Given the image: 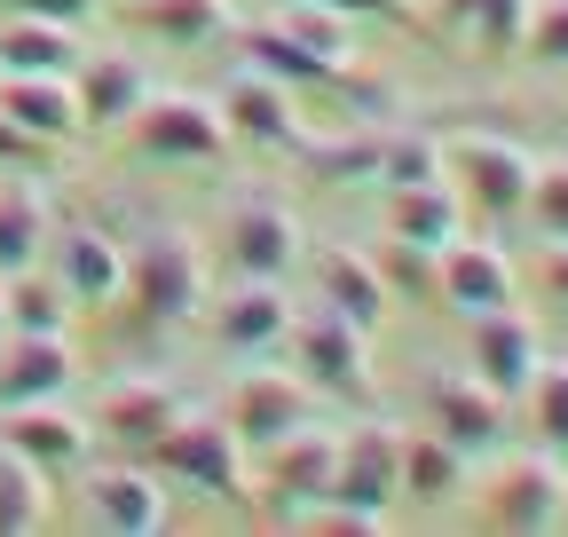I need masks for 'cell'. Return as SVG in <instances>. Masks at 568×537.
<instances>
[{
	"mask_svg": "<svg viewBox=\"0 0 568 537\" xmlns=\"http://www.w3.org/2000/svg\"><path fill=\"white\" fill-rule=\"evenodd\" d=\"M151 466H159L166 490H190V498H213V506H245L253 498V450L237 443V427L222 412H182L151 443Z\"/></svg>",
	"mask_w": 568,
	"mask_h": 537,
	"instance_id": "1",
	"label": "cell"
},
{
	"mask_svg": "<svg viewBox=\"0 0 568 537\" xmlns=\"http://www.w3.org/2000/svg\"><path fill=\"white\" fill-rule=\"evenodd\" d=\"M119 293L134 301L142 324H159V332H166V324H190V316L205 308V261H197V245H190L182 230H151V237L126 245Z\"/></svg>",
	"mask_w": 568,
	"mask_h": 537,
	"instance_id": "2",
	"label": "cell"
},
{
	"mask_svg": "<svg viewBox=\"0 0 568 537\" xmlns=\"http://www.w3.org/2000/svg\"><path fill=\"white\" fill-rule=\"evenodd\" d=\"M443 174H450V190H458L466 214H481V222H521L537 159H529L521 143H506V134L466 126V134H450V143H443Z\"/></svg>",
	"mask_w": 568,
	"mask_h": 537,
	"instance_id": "3",
	"label": "cell"
},
{
	"mask_svg": "<svg viewBox=\"0 0 568 537\" xmlns=\"http://www.w3.org/2000/svg\"><path fill=\"white\" fill-rule=\"evenodd\" d=\"M126 143L159 166H205L230 151V126H222V103L213 95H190V88H151L126 119Z\"/></svg>",
	"mask_w": 568,
	"mask_h": 537,
	"instance_id": "4",
	"label": "cell"
},
{
	"mask_svg": "<svg viewBox=\"0 0 568 537\" xmlns=\"http://www.w3.org/2000/svg\"><path fill=\"white\" fill-rule=\"evenodd\" d=\"M332 450H339V427H324V419H308L301 435H284V443H268V450H253L261 458V514L268 521H284V529H301L308 521V506L332 490Z\"/></svg>",
	"mask_w": 568,
	"mask_h": 537,
	"instance_id": "5",
	"label": "cell"
},
{
	"mask_svg": "<svg viewBox=\"0 0 568 537\" xmlns=\"http://www.w3.org/2000/svg\"><path fill=\"white\" fill-rule=\"evenodd\" d=\"M560 483H568V466L560 450H514V458H497L489 466V483L474 498V521L481 529H560Z\"/></svg>",
	"mask_w": 568,
	"mask_h": 537,
	"instance_id": "6",
	"label": "cell"
},
{
	"mask_svg": "<svg viewBox=\"0 0 568 537\" xmlns=\"http://www.w3.org/2000/svg\"><path fill=\"white\" fill-rule=\"evenodd\" d=\"M284 348H293V372L316 387V395H364L372 379V332L347 324L339 308H293V332H284Z\"/></svg>",
	"mask_w": 568,
	"mask_h": 537,
	"instance_id": "7",
	"label": "cell"
},
{
	"mask_svg": "<svg viewBox=\"0 0 568 537\" xmlns=\"http://www.w3.org/2000/svg\"><path fill=\"white\" fill-rule=\"evenodd\" d=\"M0 450H17L40 483H63V475H80V466H88L95 427L71 412L63 395H40V403H0Z\"/></svg>",
	"mask_w": 568,
	"mask_h": 537,
	"instance_id": "8",
	"label": "cell"
},
{
	"mask_svg": "<svg viewBox=\"0 0 568 537\" xmlns=\"http://www.w3.org/2000/svg\"><path fill=\"white\" fill-rule=\"evenodd\" d=\"M316 403H324V395H316L293 364H253V372H237L222 419L237 427L245 450H268V443H284V435H301V427L316 419Z\"/></svg>",
	"mask_w": 568,
	"mask_h": 537,
	"instance_id": "9",
	"label": "cell"
},
{
	"mask_svg": "<svg viewBox=\"0 0 568 537\" xmlns=\"http://www.w3.org/2000/svg\"><path fill=\"white\" fill-rule=\"evenodd\" d=\"M80 498H88V521L111 529V537H159L174 521V498H166V483H159L151 458L80 466Z\"/></svg>",
	"mask_w": 568,
	"mask_h": 537,
	"instance_id": "10",
	"label": "cell"
},
{
	"mask_svg": "<svg viewBox=\"0 0 568 537\" xmlns=\"http://www.w3.org/2000/svg\"><path fill=\"white\" fill-rule=\"evenodd\" d=\"M339 506H364V514H387L403 498V427L387 419H355L332 450V490Z\"/></svg>",
	"mask_w": 568,
	"mask_h": 537,
	"instance_id": "11",
	"label": "cell"
},
{
	"mask_svg": "<svg viewBox=\"0 0 568 537\" xmlns=\"http://www.w3.org/2000/svg\"><path fill=\"white\" fill-rule=\"evenodd\" d=\"M222 253H230L237 277H293L301 268V214L268 190H245L222 222Z\"/></svg>",
	"mask_w": 568,
	"mask_h": 537,
	"instance_id": "12",
	"label": "cell"
},
{
	"mask_svg": "<svg viewBox=\"0 0 568 537\" xmlns=\"http://www.w3.org/2000/svg\"><path fill=\"white\" fill-rule=\"evenodd\" d=\"M197 316L213 324V341H222L230 356H268V348H284V332H293L284 277H237L230 293H205Z\"/></svg>",
	"mask_w": 568,
	"mask_h": 537,
	"instance_id": "13",
	"label": "cell"
},
{
	"mask_svg": "<svg viewBox=\"0 0 568 537\" xmlns=\"http://www.w3.org/2000/svg\"><path fill=\"white\" fill-rule=\"evenodd\" d=\"M182 412H190V403H182V387H174V379L134 372V379H111V387L95 395L88 427H95V435H111L126 458H151V443H159V435H166Z\"/></svg>",
	"mask_w": 568,
	"mask_h": 537,
	"instance_id": "14",
	"label": "cell"
},
{
	"mask_svg": "<svg viewBox=\"0 0 568 537\" xmlns=\"http://www.w3.org/2000/svg\"><path fill=\"white\" fill-rule=\"evenodd\" d=\"M435 301H450L458 316H481V308H506L521 301V268L506 261V245H489V237H450L435 245Z\"/></svg>",
	"mask_w": 568,
	"mask_h": 537,
	"instance_id": "15",
	"label": "cell"
},
{
	"mask_svg": "<svg viewBox=\"0 0 568 537\" xmlns=\"http://www.w3.org/2000/svg\"><path fill=\"white\" fill-rule=\"evenodd\" d=\"M537 364H545V341H537V316H529L521 301L474 316V379H481V387H497V395L514 403Z\"/></svg>",
	"mask_w": 568,
	"mask_h": 537,
	"instance_id": "16",
	"label": "cell"
},
{
	"mask_svg": "<svg viewBox=\"0 0 568 537\" xmlns=\"http://www.w3.org/2000/svg\"><path fill=\"white\" fill-rule=\"evenodd\" d=\"M222 103V126H230V143H261V151H293L301 143V111H293V88L268 80L261 63H245V72L213 95Z\"/></svg>",
	"mask_w": 568,
	"mask_h": 537,
	"instance_id": "17",
	"label": "cell"
},
{
	"mask_svg": "<svg viewBox=\"0 0 568 537\" xmlns=\"http://www.w3.org/2000/svg\"><path fill=\"white\" fill-rule=\"evenodd\" d=\"M426 412H435V435H443L450 450H466V458H481V450L506 443V395L481 387L474 372L435 379V387H426Z\"/></svg>",
	"mask_w": 568,
	"mask_h": 537,
	"instance_id": "18",
	"label": "cell"
},
{
	"mask_svg": "<svg viewBox=\"0 0 568 537\" xmlns=\"http://www.w3.org/2000/svg\"><path fill=\"white\" fill-rule=\"evenodd\" d=\"M0 403H40V395H63L71 372H80V348L71 332H0Z\"/></svg>",
	"mask_w": 568,
	"mask_h": 537,
	"instance_id": "19",
	"label": "cell"
},
{
	"mask_svg": "<svg viewBox=\"0 0 568 537\" xmlns=\"http://www.w3.org/2000/svg\"><path fill=\"white\" fill-rule=\"evenodd\" d=\"M316 301L339 308L347 324L379 332L395 293H387V277H379V261H372V253H355V245H316Z\"/></svg>",
	"mask_w": 568,
	"mask_h": 537,
	"instance_id": "20",
	"label": "cell"
},
{
	"mask_svg": "<svg viewBox=\"0 0 568 537\" xmlns=\"http://www.w3.org/2000/svg\"><path fill=\"white\" fill-rule=\"evenodd\" d=\"M0 111H9L24 134H40V143H71L80 126V95H71V72H0Z\"/></svg>",
	"mask_w": 568,
	"mask_h": 537,
	"instance_id": "21",
	"label": "cell"
},
{
	"mask_svg": "<svg viewBox=\"0 0 568 537\" xmlns=\"http://www.w3.org/2000/svg\"><path fill=\"white\" fill-rule=\"evenodd\" d=\"M119 277H126V245L119 237H103V230H63L55 237V285H63L71 308H111Z\"/></svg>",
	"mask_w": 568,
	"mask_h": 537,
	"instance_id": "22",
	"label": "cell"
},
{
	"mask_svg": "<svg viewBox=\"0 0 568 537\" xmlns=\"http://www.w3.org/2000/svg\"><path fill=\"white\" fill-rule=\"evenodd\" d=\"M71 95H80V126H126L134 103L151 95V72H142L134 55H80L71 63Z\"/></svg>",
	"mask_w": 568,
	"mask_h": 537,
	"instance_id": "23",
	"label": "cell"
},
{
	"mask_svg": "<svg viewBox=\"0 0 568 537\" xmlns=\"http://www.w3.org/2000/svg\"><path fill=\"white\" fill-rule=\"evenodd\" d=\"M466 230V206H458V190H450V174H435V182H387V237H403V245H450Z\"/></svg>",
	"mask_w": 568,
	"mask_h": 537,
	"instance_id": "24",
	"label": "cell"
},
{
	"mask_svg": "<svg viewBox=\"0 0 568 537\" xmlns=\"http://www.w3.org/2000/svg\"><path fill=\"white\" fill-rule=\"evenodd\" d=\"M80 55H88L80 24H55V17H32V9L0 17V72H71Z\"/></svg>",
	"mask_w": 568,
	"mask_h": 537,
	"instance_id": "25",
	"label": "cell"
},
{
	"mask_svg": "<svg viewBox=\"0 0 568 537\" xmlns=\"http://www.w3.org/2000/svg\"><path fill=\"white\" fill-rule=\"evenodd\" d=\"M245 48H253L261 72H268V80H284V88H339V80H347V55L293 40L276 17H268V24H245Z\"/></svg>",
	"mask_w": 568,
	"mask_h": 537,
	"instance_id": "26",
	"label": "cell"
},
{
	"mask_svg": "<svg viewBox=\"0 0 568 537\" xmlns=\"http://www.w3.org/2000/svg\"><path fill=\"white\" fill-rule=\"evenodd\" d=\"M126 17L151 32V40H166V48H205V40L237 32V9H230V0H134Z\"/></svg>",
	"mask_w": 568,
	"mask_h": 537,
	"instance_id": "27",
	"label": "cell"
},
{
	"mask_svg": "<svg viewBox=\"0 0 568 537\" xmlns=\"http://www.w3.org/2000/svg\"><path fill=\"white\" fill-rule=\"evenodd\" d=\"M48 237V190L32 174H0V277L9 268H32Z\"/></svg>",
	"mask_w": 568,
	"mask_h": 537,
	"instance_id": "28",
	"label": "cell"
},
{
	"mask_svg": "<svg viewBox=\"0 0 568 537\" xmlns=\"http://www.w3.org/2000/svg\"><path fill=\"white\" fill-rule=\"evenodd\" d=\"M458 490H466V450H450L435 427H426V435L403 427V498L443 506V498H458Z\"/></svg>",
	"mask_w": 568,
	"mask_h": 537,
	"instance_id": "29",
	"label": "cell"
},
{
	"mask_svg": "<svg viewBox=\"0 0 568 537\" xmlns=\"http://www.w3.org/2000/svg\"><path fill=\"white\" fill-rule=\"evenodd\" d=\"M0 308H9V332H71V301L40 268H9L0 277Z\"/></svg>",
	"mask_w": 568,
	"mask_h": 537,
	"instance_id": "30",
	"label": "cell"
},
{
	"mask_svg": "<svg viewBox=\"0 0 568 537\" xmlns=\"http://www.w3.org/2000/svg\"><path fill=\"white\" fill-rule=\"evenodd\" d=\"M301 166L316 174V182H372V166H379V134L364 126V134H301Z\"/></svg>",
	"mask_w": 568,
	"mask_h": 537,
	"instance_id": "31",
	"label": "cell"
},
{
	"mask_svg": "<svg viewBox=\"0 0 568 537\" xmlns=\"http://www.w3.org/2000/svg\"><path fill=\"white\" fill-rule=\"evenodd\" d=\"M443 174V134H426V126H387L379 134V166H372V182L387 190V182H435Z\"/></svg>",
	"mask_w": 568,
	"mask_h": 537,
	"instance_id": "32",
	"label": "cell"
},
{
	"mask_svg": "<svg viewBox=\"0 0 568 537\" xmlns=\"http://www.w3.org/2000/svg\"><path fill=\"white\" fill-rule=\"evenodd\" d=\"M48 521V483L17 450H0V537H32Z\"/></svg>",
	"mask_w": 568,
	"mask_h": 537,
	"instance_id": "33",
	"label": "cell"
},
{
	"mask_svg": "<svg viewBox=\"0 0 568 537\" xmlns=\"http://www.w3.org/2000/svg\"><path fill=\"white\" fill-rule=\"evenodd\" d=\"M521 395H529V427H537V443H545V450H568V364H537Z\"/></svg>",
	"mask_w": 568,
	"mask_h": 537,
	"instance_id": "34",
	"label": "cell"
},
{
	"mask_svg": "<svg viewBox=\"0 0 568 537\" xmlns=\"http://www.w3.org/2000/svg\"><path fill=\"white\" fill-rule=\"evenodd\" d=\"M521 24H529V0H466V40L481 55H514L521 48Z\"/></svg>",
	"mask_w": 568,
	"mask_h": 537,
	"instance_id": "35",
	"label": "cell"
},
{
	"mask_svg": "<svg viewBox=\"0 0 568 537\" xmlns=\"http://www.w3.org/2000/svg\"><path fill=\"white\" fill-rule=\"evenodd\" d=\"M521 55H529V63H545V72H568V0H529Z\"/></svg>",
	"mask_w": 568,
	"mask_h": 537,
	"instance_id": "36",
	"label": "cell"
},
{
	"mask_svg": "<svg viewBox=\"0 0 568 537\" xmlns=\"http://www.w3.org/2000/svg\"><path fill=\"white\" fill-rule=\"evenodd\" d=\"M545 237H568V159H537L529 174V206H521Z\"/></svg>",
	"mask_w": 568,
	"mask_h": 537,
	"instance_id": "37",
	"label": "cell"
},
{
	"mask_svg": "<svg viewBox=\"0 0 568 537\" xmlns=\"http://www.w3.org/2000/svg\"><path fill=\"white\" fill-rule=\"evenodd\" d=\"M372 261H379L387 293H410V301H426V293H435V253H426V245H403V237H387Z\"/></svg>",
	"mask_w": 568,
	"mask_h": 537,
	"instance_id": "38",
	"label": "cell"
},
{
	"mask_svg": "<svg viewBox=\"0 0 568 537\" xmlns=\"http://www.w3.org/2000/svg\"><path fill=\"white\" fill-rule=\"evenodd\" d=\"M48 151H55V143H40V134H24V126H17L9 111H0V166H9V174H32V166H40Z\"/></svg>",
	"mask_w": 568,
	"mask_h": 537,
	"instance_id": "39",
	"label": "cell"
},
{
	"mask_svg": "<svg viewBox=\"0 0 568 537\" xmlns=\"http://www.w3.org/2000/svg\"><path fill=\"white\" fill-rule=\"evenodd\" d=\"M9 9H32V17H55V24H88L103 0H9Z\"/></svg>",
	"mask_w": 568,
	"mask_h": 537,
	"instance_id": "40",
	"label": "cell"
},
{
	"mask_svg": "<svg viewBox=\"0 0 568 537\" xmlns=\"http://www.w3.org/2000/svg\"><path fill=\"white\" fill-rule=\"evenodd\" d=\"M537 277H545V293H552V301H568V237H545Z\"/></svg>",
	"mask_w": 568,
	"mask_h": 537,
	"instance_id": "41",
	"label": "cell"
},
{
	"mask_svg": "<svg viewBox=\"0 0 568 537\" xmlns=\"http://www.w3.org/2000/svg\"><path fill=\"white\" fill-rule=\"evenodd\" d=\"M560 521H568V483H560Z\"/></svg>",
	"mask_w": 568,
	"mask_h": 537,
	"instance_id": "42",
	"label": "cell"
},
{
	"mask_svg": "<svg viewBox=\"0 0 568 537\" xmlns=\"http://www.w3.org/2000/svg\"><path fill=\"white\" fill-rule=\"evenodd\" d=\"M0 332H9V308H0Z\"/></svg>",
	"mask_w": 568,
	"mask_h": 537,
	"instance_id": "43",
	"label": "cell"
}]
</instances>
